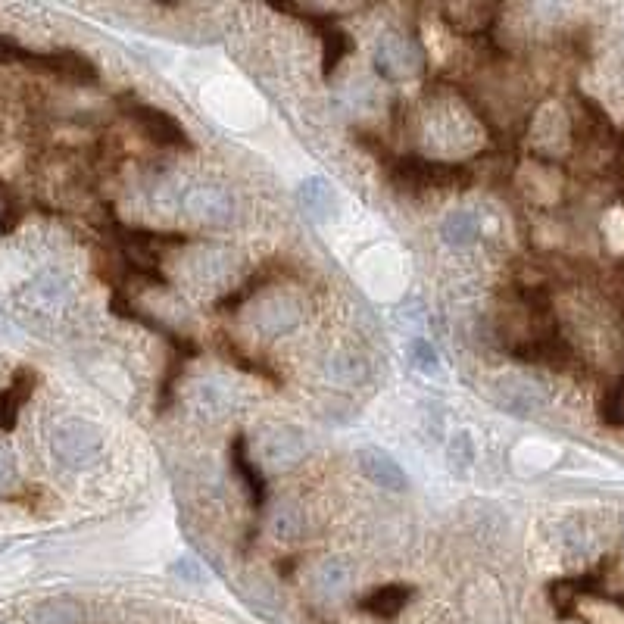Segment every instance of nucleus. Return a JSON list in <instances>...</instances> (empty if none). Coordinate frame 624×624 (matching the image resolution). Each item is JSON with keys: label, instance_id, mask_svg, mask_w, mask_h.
<instances>
[{"label": "nucleus", "instance_id": "1", "mask_svg": "<svg viewBox=\"0 0 624 624\" xmlns=\"http://www.w3.org/2000/svg\"><path fill=\"white\" fill-rule=\"evenodd\" d=\"M50 450H54V456L63 468H69V472H82V468H91L100 459L103 437L94 422L69 415V419H60L54 425V431H50Z\"/></svg>", "mask_w": 624, "mask_h": 624}, {"label": "nucleus", "instance_id": "2", "mask_svg": "<svg viewBox=\"0 0 624 624\" xmlns=\"http://www.w3.org/2000/svg\"><path fill=\"white\" fill-rule=\"evenodd\" d=\"M303 456H306V440L291 425H269L256 434V459L269 472H288V468L303 462Z\"/></svg>", "mask_w": 624, "mask_h": 624}, {"label": "nucleus", "instance_id": "3", "mask_svg": "<svg viewBox=\"0 0 624 624\" xmlns=\"http://www.w3.org/2000/svg\"><path fill=\"white\" fill-rule=\"evenodd\" d=\"M425 66L422 50L415 47L406 35L387 32L375 44V69L390 78V82H403V78H415Z\"/></svg>", "mask_w": 624, "mask_h": 624}, {"label": "nucleus", "instance_id": "4", "mask_svg": "<svg viewBox=\"0 0 624 624\" xmlns=\"http://www.w3.org/2000/svg\"><path fill=\"white\" fill-rule=\"evenodd\" d=\"M397 175L409 188H459L465 185V172L453 163H437V160H403Z\"/></svg>", "mask_w": 624, "mask_h": 624}, {"label": "nucleus", "instance_id": "5", "mask_svg": "<svg viewBox=\"0 0 624 624\" xmlns=\"http://www.w3.org/2000/svg\"><path fill=\"white\" fill-rule=\"evenodd\" d=\"M185 213L188 219L200 222V225H225L231 222L234 203L231 194L216 188V185H200L185 197Z\"/></svg>", "mask_w": 624, "mask_h": 624}, {"label": "nucleus", "instance_id": "6", "mask_svg": "<svg viewBox=\"0 0 624 624\" xmlns=\"http://www.w3.org/2000/svg\"><path fill=\"white\" fill-rule=\"evenodd\" d=\"M356 462H359V472L366 475L372 484L384 487V490H406V472L403 465L390 456L387 450L381 447H362L356 453Z\"/></svg>", "mask_w": 624, "mask_h": 624}, {"label": "nucleus", "instance_id": "7", "mask_svg": "<svg viewBox=\"0 0 624 624\" xmlns=\"http://www.w3.org/2000/svg\"><path fill=\"white\" fill-rule=\"evenodd\" d=\"M300 319H303V306L294 297H269L253 312V322L266 334H288L300 325Z\"/></svg>", "mask_w": 624, "mask_h": 624}, {"label": "nucleus", "instance_id": "8", "mask_svg": "<svg viewBox=\"0 0 624 624\" xmlns=\"http://www.w3.org/2000/svg\"><path fill=\"white\" fill-rule=\"evenodd\" d=\"M135 119L138 125L147 132L150 141H156L160 147H185L188 144V135H185V128H181L169 113L163 110H156V107H135Z\"/></svg>", "mask_w": 624, "mask_h": 624}, {"label": "nucleus", "instance_id": "9", "mask_svg": "<svg viewBox=\"0 0 624 624\" xmlns=\"http://www.w3.org/2000/svg\"><path fill=\"white\" fill-rule=\"evenodd\" d=\"M353 584V565L341 556H331V559H322L312 571V590L325 600H334V596L347 593Z\"/></svg>", "mask_w": 624, "mask_h": 624}, {"label": "nucleus", "instance_id": "10", "mask_svg": "<svg viewBox=\"0 0 624 624\" xmlns=\"http://www.w3.org/2000/svg\"><path fill=\"white\" fill-rule=\"evenodd\" d=\"M440 234H444V241L450 247H472L478 238H481V222L475 213L468 210H456L444 219V225H440Z\"/></svg>", "mask_w": 624, "mask_h": 624}, {"label": "nucleus", "instance_id": "11", "mask_svg": "<svg viewBox=\"0 0 624 624\" xmlns=\"http://www.w3.org/2000/svg\"><path fill=\"white\" fill-rule=\"evenodd\" d=\"M300 203H303V210L309 216H316V219H325L331 213V203H334V191L325 178H306L303 185H300Z\"/></svg>", "mask_w": 624, "mask_h": 624}, {"label": "nucleus", "instance_id": "12", "mask_svg": "<svg viewBox=\"0 0 624 624\" xmlns=\"http://www.w3.org/2000/svg\"><path fill=\"white\" fill-rule=\"evenodd\" d=\"M444 16L453 22V29H459V32H478L493 16H497V10L481 7V4H459V7H447Z\"/></svg>", "mask_w": 624, "mask_h": 624}, {"label": "nucleus", "instance_id": "13", "mask_svg": "<svg viewBox=\"0 0 624 624\" xmlns=\"http://www.w3.org/2000/svg\"><path fill=\"white\" fill-rule=\"evenodd\" d=\"M85 612L72 600H47L35 609V624H82Z\"/></svg>", "mask_w": 624, "mask_h": 624}, {"label": "nucleus", "instance_id": "14", "mask_svg": "<svg viewBox=\"0 0 624 624\" xmlns=\"http://www.w3.org/2000/svg\"><path fill=\"white\" fill-rule=\"evenodd\" d=\"M406 596H409V587L403 584H387L381 590H375L369 600H366V609L372 615H381V618H390V615H397L403 606H406Z\"/></svg>", "mask_w": 624, "mask_h": 624}, {"label": "nucleus", "instance_id": "15", "mask_svg": "<svg viewBox=\"0 0 624 624\" xmlns=\"http://www.w3.org/2000/svg\"><path fill=\"white\" fill-rule=\"evenodd\" d=\"M412 359H415V366L419 369H425V372H431V369H437V356H434V350L425 344V341H415L412 344Z\"/></svg>", "mask_w": 624, "mask_h": 624}, {"label": "nucleus", "instance_id": "16", "mask_svg": "<svg viewBox=\"0 0 624 624\" xmlns=\"http://www.w3.org/2000/svg\"><path fill=\"white\" fill-rule=\"evenodd\" d=\"M13 478H16V462H13V456H10L7 447H0V490L10 487Z\"/></svg>", "mask_w": 624, "mask_h": 624}]
</instances>
